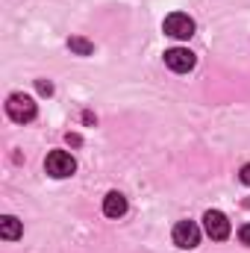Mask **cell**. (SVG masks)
Instances as JSON below:
<instances>
[{
  "mask_svg": "<svg viewBox=\"0 0 250 253\" xmlns=\"http://www.w3.org/2000/svg\"><path fill=\"white\" fill-rule=\"evenodd\" d=\"M6 115L12 118V121H18V124H30L33 118H36V100L33 97H27V94H9V100H6Z\"/></svg>",
  "mask_w": 250,
  "mask_h": 253,
  "instance_id": "cell-1",
  "label": "cell"
},
{
  "mask_svg": "<svg viewBox=\"0 0 250 253\" xmlns=\"http://www.w3.org/2000/svg\"><path fill=\"white\" fill-rule=\"evenodd\" d=\"M44 168H47L50 177L65 180V177H71V174L77 171V159H74L71 153H65V150H50L47 159H44Z\"/></svg>",
  "mask_w": 250,
  "mask_h": 253,
  "instance_id": "cell-2",
  "label": "cell"
},
{
  "mask_svg": "<svg viewBox=\"0 0 250 253\" xmlns=\"http://www.w3.org/2000/svg\"><path fill=\"white\" fill-rule=\"evenodd\" d=\"M203 230H206V236L215 239V242L230 239V221H227V215L218 212V209H209V212L203 215Z\"/></svg>",
  "mask_w": 250,
  "mask_h": 253,
  "instance_id": "cell-3",
  "label": "cell"
},
{
  "mask_svg": "<svg viewBox=\"0 0 250 253\" xmlns=\"http://www.w3.org/2000/svg\"><path fill=\"white\" fill-rule=\"evenodd\" d=\"M162 30H165V36H171V39H191V36H194V21H191L188 15H183V12H174V15L165 18Z\"/></svg>",
  "mask_w": 250,
  "mask_h": 253,
  "instance_id": "cell-4",
  "label": "cell"
},
{
  "mask_svg": "<svg viewBox=\"0 0 250 253\" xmlns=\"http://www.w3.org/2000/svg\"><path fill=\"white\" fill-rule=\"evenodd\" d=\"M174 245H177V248H186V251L197 248V245H200V227H197L194 221H180V224L174 227Z\"/></svg>",
  "mask_w": 250,
  "mask_h": 253,
  "instance_id": "cell-5",
  "label": "cell"
},
{
  "mask_svg": "<svg viewBox=\"0 0 250 253\" xmlns=\"http://www.w3.org/2000/svg\"><path fill=\"white\" fill-rule=\"evenodd\" d=\"M165 65L171 71H177V74H186V71H191L197 65V56L191 50H186V47H171V50H165Z\"/></svg>",
  "mask_w": 250,
  "mask_h": 253,
  "instance_id": "cell-6",
  "label": "cell"
},
{
  "mask_svg": "<svg viewBox=\"0 0 250 253\" xmlns=\"http://www.w3.org/2000/svg\"><path fill=\"white\" fill-rule=\"evenodd\" d=\"M124 212H126V197L121 191H109L103 197V215L106 218H121Z\"/></svg>",
  "mask_w": 250,
  "mask_h": 253,
  "instance_id": "cell-7",
  "label": "cell"
},
{
  "mask_svg": "<svg viewBox=\"0 0 250 253\" xmlns=\"http://www.w3.org/2000/svg\"><path fill=\"white\" fill-rule=\"evenodd\" d=\"M21 233H24V227H21L18 218H12V215H3V218H0V236H3L6 242L21 239Z\"/></svg>",
  "mask_w": 250,
  "mask_h": 253,
  "instance_id": "cell-8",
  "label": "cell"
},
{
  "mask_svg": "<svg viewBox=\"0 0 250 253\" xmlns=\"http://www.w3.org/2000/svg\"><path fill=\"white\" fill-rule=\"evenodd\" d=\"M68 47H71L77 56H91V53H94V44H91L88 39H83V36H71V39H68Z\"/></svg>",
  "mask_w": 250,
  "mask_h": 253,
  "instance_id": "cell-9",
  "label": "cell"
},
{
  "mask_svg": "<svg viewBox=\"0 0 250 253\" xmlns=\"http://www.w3.org/2000/svg\"><path fill=\"white\" fill-rule=\"evenodd\" d=\"M36 88H39L42 94H47V97L53 94V83H47V80H39V83H36Z\"/></svg>",
  "mask_w": 250,
  "mask_h": 253,
  "instance_id": "cell-10",
  "label": "cell"
},
{
  "mask_svg": "<svg viewBox=\"0 0 250 253\" xmlns=\"http://www.w3.org/2000/svg\"><path fill=\"white\" fill-rule=\"evenodd\" d=\"M239 239H242V245H248L250 248V224H245V227L239 230Z\"/></svg>",
  "mask_w": 250,
  "mask_h": 253,
  "instance_id": "cell-11",
  "label": "cell"
},
{
  "mask_svg": "<svg viewBox=\"0 0 250 253\" xmlns=\"http://www.w3.org/2000/svg\"><path fill=\"white\" fill-rule=\"evenodd\" d=\"M239 177H242V183H245V186H250V162L242 168V171H239Z\"/></svg>",
  "mask_w": 250,
  "mask_h": 253,
  "instance_id": "cell-12",
  "label": "cell"
}]
</instances>
